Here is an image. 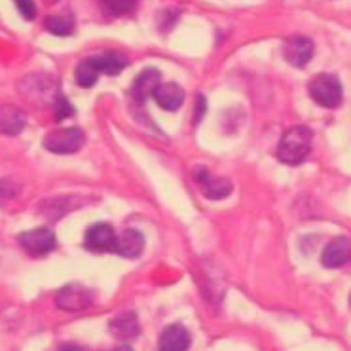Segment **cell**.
I'll return each mask as SVG.
<instances>
[{
    "label": "cell",
    "instance_id": "obj_6",
    "mask_svg": "<svg viewBox=\"0 0 351 351\" xmlns=\"http://www.w3.org/2000/svg\"><path fill=\"white\" fill-rule=\"evenodd\" d=\"M56 302H58L61 310L80 311L90 308L91 302H93V294H91L90 289H86L84 285L73 283V285H66L59 291Z\"/></svg>",
    "mask_w": 351,
    "mask_h": 351
},
{
    "label": "cell",
    "instance_id": "obj_17",
    "mask_svg": "<svg viewBox=\"0 0 351 351\" xmlns=\"http://www.w3.org/2000/svg\"><path fill=\"white\" fill-rule=\"evenodd\" d=\"M99 74L101 73H99V69L97 65H95L93 58H86L76 65L74 78H76V84H78L80 88H91V86H95V82H97Z\"/></svg>",
    "mask_w": 351,
    "mask_h": 351
},
{
    "label": "cell",
    "instance_id": "obj_10",
    "mask_svg": "<svg viewBox=\"0 0 351 351\" xmlns=\"http://www.w3.org/2000/svg\"><path fill=\"white\" fill-rule=\"evenodd\" d=\"M351 261V239L350 237H335L321 254V262L325 268H342Z\"/></svg>",
    "mask_w": 351,
    "mask_h": 351
},
{
    "label": "cell",
    "instance_id": "obj_25",
    "mask_svg": "<svg viewBox=\"0 0 351 351\" xmlns=\"http://www.w3.org/2000/svg\"><path fill=\"white\" fill-rule=\"evenodd\" d=\"M46 2H48V4H51V2H56V0H46Z\"/></svg>",
    "mask_w": 351,
    "mask_h": 351
},
{
    "label": "cell",
    "instance_id": "obj_24",
    "mask_svg": "<svg viewBox=\"0 0 351 351\" xmlns=\"http://www.w3.org/2000/svg\"><path fill=\"white\" fill-rule=\"evenodd\" d=\"M114 351H133V350H131L130 346H120V348H116Z\"/></svg>",
    "mask_w": 351,
    "mask_h": 351
},
{
    "label": "cell",
    "instance_id": "obj_5",
    "mask_svg": "<svg viewBox=\"0 0 351 351\" xmlns=\"http://www.w3.org/2000/svg\"><path fill=\"white\" fill-rule=\"evenodd\" d=\"M19 243L25 251L33 256H42L48 254L49 251H53L58 245V239L53 236V232L48 228H34L25 232L19 236Z\"/></svg>",
    "mask_w": 351,
    "mask_h": 351
},
{
    "label": "cell",
    "instance_id": "obj_4",
    "mask_svg": "<svg viewBox=\"0 0 351 351\" xmlns=\"http://www.w3.org/2000/svg\"><path fill=\"white\" fill-rule=\"evenodd\" d=\"M116 232L108 222H97L86 230L84 247L93 253H110L116 249Z\"/></svg>",
    "mask_w": 351,
    "mask_h": 351
},
{
    "label": "cell",
    "instance_id": "obj_8",
    "mask_svg": "<svg viewBox=\"0 0 351 351\" xmlns=\"http://www.w3.org/2000/svg\"><path fill=\"white\" fill-rule=\"evenodd\" d=\"M194 177H196V182L199 184L207 199L219 202V199H224L232 194V182L226 179H215L205 167H196Z\"/></svg>",
    "mask_w": 351,
    "mask_h": 351
},
{
    "label": "cell",
    "instance_id": "obj_2",
    "mask_svg": "<svg viewBox=\"0 0 351 351\" xmlns=\"http://www.w3.org/2000/svg\"><path fill=\"white\" fill-rule=\"evenodd\" d=\"M310 97L323 108H336L342 103V84L335 74H317L308 86Z\"/></svg>",
    "mask_w": 351,
    "mask_h": 351
},
{
    "label": "cell",
    "instance_id": "obj_19",
    "mask_svg": "<svg viewBox=\"0 0 351 351\" xmlns=\"http://www.w3.org/2000/svg\"><path fill=\"white\" fill-rule=\"evenodd\" d=\"M106 14L110 16H125L135 10L139 0H99Z\"/></svg>",
    "mask_w": 351,
    "mask_h": 351
},
{
    "label": "cell",
    "instance_id": "obj_11",
    "mask_svg": "<svg viewBox=\"0 0 351 351\" xmlns=\"http://www.w3.org/2000/svg\"><path fill=\"white\" fill-rule=\"evenodd\" d=\"M188 348H190V335L180 323L165 327L158 340L160 351H186Z\"/></svg>",
    "mask_w": 351,
    "mask_h": 351
},
{
    "label": "cell",
    "instance_id": "obj_22",
    "mask_svg": "<svg viewBox=\"0 0 351 351\" xmlns=\"http://www.w3.org/2000/svg\"><path fill=\"white\" fill-rule=\"evenodd\" d=\"M205 108H207V99L204 95H197V114H196V122L202 120V116L205 114Z\"/></svg>",
    "mask_w": 351,
    "mask_h": 351
},
{
    "label": "cell",
    "instance_id": "obj_3",
    "mask_svg": "<svg viewBox=\"0 0 351 351\" xmlns=\"http://www.w3.org/2000/svg\"><path fill=\"white\" fill-rule=\"evenodd\" d=\"M86 135L80 128H65L51 131L44 139V148L53 154H73L84 147Z\"/></svg>",
    "mask_w": 351,
    "mask_h": 351
},
{
    "label": "cell",
    "instance_id": "obj_1",
    "mask_svg": "<svg viewBox=\"0 0 351 351\" xmlns=\"http://www.w3.org/2000/svg\"><path fill=\"white\" fill-rule=\"evenodd\" d=\"M311 141H313V133H311L310 128L296 125V128L285 131V135L281 137L278 147L279 162L287 165L302 164L310 154Z\"/></svg>",
    "mask_w": 351,
    "mask_h": 351
},
{
    "label": "cell",
    "instance_id": "obj_20",
    "mask_svg": "<svg viewBox=\"0 0 351 351\" xmlns=\"http://www.w3.org/2000/svg\"><path fill=\"white\" fill-rule=\"evenodd\" d=\"M53 110H56V118L58 120H65L74 114V106L66 101L63 93H58V97L53 101Z\"/></svg>",
    "mask_w": 351,
    "mask_h": 351
},
{
    "label": "cell",
    "instance_id": "obj_21",
    "mask_svg": "<svg viewBox=\"0 0 351 351\" xmlns=\"http://www.w3.org/2000/svg\"><path fill=\"white\" fill-rule=\"evenodd\" d=\"M14 2H16L19 14L25 19H34V16H36V4H34V0H14Z\"/></svg>",
    "mask_w": 351,
    "mask_h": 351
},
{
    "label": "cell",
    "instance_id": "obj_14",
    "mask_svg": "<svg viewBox=\"0 0 351 351\" xmlns=\"http://www.w3.org/2000/svg\"><path fill=\"white\" fill-rule=\"evenodd\" d=\"M152 97L156 99V103L162 106L164 110L173 112V110H179L182 103H184V90L180 88L179 84L165 82L156 88Z\"/></svg>",
    "mask_w": 351,
    "mask_h": 351
},
{
    "label": "cell",
    "instance_id": "obj_23",
    "mask_svg": "<svg viewBox=\"0 0 351 351\" xmlns=\"http://www.w3.org/2000/svg\"><path fill=\"white\" fill-rule=\"evenodd\" d=\"M58 351H82V350H80V348H76V346H71V343H69V346H61Z\"/></svg>",
    "mask_w": 351,
    "mask_h": 351
},
{
    "label": "cell",
    "instance_id": "obj_26",
    "mask_svg": "<svg viewBox=\"0 0 351 351\" xmlns=\"http://www.w3.org/2000/svg\"><path fill=\"white\" fill-rule=\"evenodd\" d=\"M350 304H351V296H350Z\"/></svg>",
    "mask_w": 351,
    "mask_h": 351
},
{
    "label": "cell",
    "instance_id": "obj_12",
    "mask_svg": "<svg viewBox=\"0 0 351 351\" xmlns=\"http://www.w3.org/2000/svg\"><path fill=\"white\" fill-rule=\"evenodd\" d=\"M110 335L118 338V340H133L137 338L141 332L139 319L133 311H123L118 313L116 317L110 319V325H108Z\"/></svg>",
    "mask_w": 351,
    "mask_h": 351
},
{
    "label": "cell",
    "instance_id": "obj_15",
    "mask_svg": "<svg viewBox=\"0 0 351 351\" xmlns=\"http://www.w3.org/2000/svg\"><path fill=\"white\" fill-rule=\"evenodd\" d=\"M27 125V114L14 105L0 106V133L2 135H19Z\"/></svg>",
    "mask_w": 351,
    "mask_h": 351
},
{
    "label": "cell",
    "instance_id": "obj_16",
    "mask_svg": "<svg viewBox=\"0 0 351 351\" xmlns=\"http://www.w3.org/2000/svg\"><path fill=\"white\" fill-rule=\"evenodd\" d=\"M91 58L95 61L99 73L108 74V76L122 73L123 69L128 66V59L123 58L122 53H116V51H105V53H97V56H91Z\"/></svg>",
    "mask_w": 351,
    "mask_h": 351
},
{
    "label": "cell",
    "instance_id": "obj_13",
    "mask_svg": "<svg viewBox=\"0 0 351 351\" xmlns=\"http://www.w3.org/2000/svg\"><path fill=\"white\" fill-rule=\"evenodd\" d=\"M143 249H145V237L139 230L128 228L116 237L114 253H118L123 258H137L143 253Z\"/></svg>",
    "mask_w": 351,
    "mask_h": 351
},
{
    "label": "cell",
    "instance_id": "obj_7",
    "mask_svg": "<svg viewBox=\"0 0 351 351\" xmlns=\"http://www.w3.org/2000/svg\"><path fill=\"white\" fill-rule=\"evenodd\" d=\"M313 51H315V46L308 36H293L283 46V58L289 65L304 69L313 58Z\"/></svg>",
    "mask_w": 351,
    "mask_h": 351
},
{
    "label": "cell",
    "instance_id": "obj_9",
    "mask_svg": "<svg viewBox=\"0 0 351 351\" xmlns=\"http://www.w3.org/2000/svg\"><path fill=\"white\" fill-rule=\"evenodd\" d=\"M162 84V74L158 69H145L143 73L135 78V82L131 84V99L135 101V103H139L143 105L145 101H147L150 95H154L156 88Z\"/></svg>",
    "mask_w": 351,
    "mask_h": 351
},
{
    "label": "cell",
    "instance_id": "obj_18",
    "mask_svg": "<svg viewBox=\"0 0 351 351\" xmlns=\"http://www.w3.org/2000/svg\"><path fill=\"white\" fill-rule=\"evenodd\" d=\"M44 25H46L49 33L58 34V36H69L74 31L73 19L66 16H48Z\"/></svg>",
    "mask_w": 351,
    "mask_h": 351
}]
</instances>
